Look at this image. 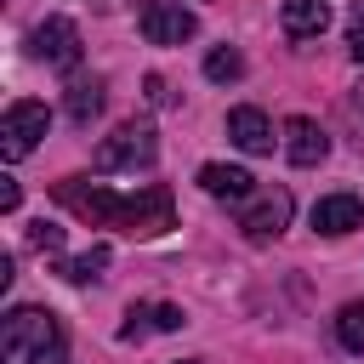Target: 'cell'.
Listing matches in <instances>:
<instances>
[{
  "label": "cell",
  "mask_w": 364,
  "mask_h": 364,
  "mask_svg": "<svg viewBox=\"0 0 364 364\" xmlns=\"http://www.w3.org/2000/svg\"><path fill=\"white\" fill-rule=\"evenodd\" d=\"M68 341L51 307H11L0 324V364H63Z\"/></svg>",
  "instance_id": "6da1fadb"
},
{
  "label": "cell",
  "mask_w": 364,
  "mask_h": 364,
  "mask_svg": "<svg viewBox=\"0 0 364 364\" xmlns=\"http://www.w3.org/2000/svg\"><path fill=\"white\" fill-rule=\"evenodd\" d=\"M57 199H63L74 216H85L91 228H119V210H125L119 193H108L102 182H85V176H63V182H57Z\"/></svg>",
  "instance_id": "7a4b0ae2"
},
{
  "label": "cell",
  "mask_w": 364,
  "mask_h": 364,
  "mask_svg": "<svg viewBox=\"0 0 364 364\" xmlns=\"http://www.w3.org/2000/svg\"><path fill=\"white\" fill-rule=\"evenodd\" d=\"M51 131V108L46 102H11L6 119H0V154L6 159H23L40 148V136Z\"/></svg>",
  "instance_id": "3957f363"
},
{
  "label": "cell",
  "mask_w": 364,
  "mask_h": 364,
  "mask_svg": "<svg viewBox=\"0 0 364 364\" xmlns=\"http://www.w3.org/2000/svg\"><path fill=\"white\" fill-rule=\"evenodd\" d=\"M119 228L125 233H136V239H159L165 228H176V205H171V188H142V193H131L125 199V210H119Z\"/></svg>",
  "instance_id": "277c9868"
},
{
  "label": "cell",
  "mask_w": 364,
  "mask_h": 364,
  "mask_svg": "<svg viewBox=\"0 0 364 364\" xmlns=\"http://www.w3.org/2000/svg\"><path fill=\"white\" fill-rule=\"evenodd\" d=\"M154 131L148 125H136V119H125L114 136H102V148H97V171H136V165H154Z\"/></svg>",
  "instance_id": "5b68a950"
},
{
  "label": "cell",
  "mask_w": 364,
  "mask_h": 364,
  "mask_svg": "<svg viewBox=\"0 0 364 364\" xmlns=\"http://www.w3.org/2000/svg\"><path fill=\"white\" fill-rule=\"evenodd\" d=\"M136 23H142V40L148 46H182V40L199 34V17L182 11V0H148Z\"/></svg>",
  "instance_id": "8992f818"
},
{
  "label": "cell",
  "mask_w": 364,
  "mask_h": 364,
  "mask_svg": "<svg viewBox=\"0 0 364 364\" xmlns=\"http://www.w3.org/2000/svg\"><path fill=\"white\" fill-rule=\"evenodd\" d=\"M34 57L40 63H51V68H80V28L68 23V17H46L40 28H34Z\"/></svg>",
  "instance_id": "52a82bcc"
},
{
  "label": "cell",
  "mask_w": 364,
  "mask_h": 364,
  "mask_svg": "<svg viewBox=\"0 0 364 364\" xmlns=\"http://www.w3.org/2000/svg\"><path fill=\"white\" fill-rule=\"evenodd\" d=\"M290 210H296V205H290V193H284V188H273V193H262V199L239 216V228H245L250 239H279V233L290 228Z\"/></svg>",
  "instance_id": "ba28073f"
},
{
  "label": "cell",
  "mask_w": 364,
  "mask_h": 364,
  "mask_svg": "<svg viewBox=\"0 0 364 364\" xmlns=\"http://www.w3.org/2000/svg\"><path fill=\"white\" fill-rule=\"evenodd\" d=\"M284 154H290V165H318L324 154H330V136L318 131V119H307V114H296V119H284Z\"/></svg>",
  "instance_id": "9c48e42d"
},
{
  "label": "cell",
  "mask_w": 364,
  "mask_h": 364,
  "mask_svg": "<svg viewBox=\"0 0 364 364\" xmlns=\"http://www.w3.org/2000/svg\"><path fill=\"white\" fill-rule=\"evenodd\" d=\"M313 228L318 233H353V228H364V199L358 193H324L313 205Z\"/></svg>",
  "instance_id": "30bf717a"
},
{
  "label": "cell",
  "mask_w": 364,
  "mask_h": 364,
  "mask_svg": "<svg viewBox=\"0 0 364 364\" xmlns=\"http://www.w3.org/2000/svg\"><path fill=\"white\" fill-rule=\"evenodd\" d=\"M228 136L245 148V154H273V125L262 108H233L228 114Z\"/></svg>",
  "instance_id": "8fae6325"
},
{
  "label": "cell",
  "mask_w": 364,
  "mask_h": 364,
  "mask_svg": "<svg viewBox=\"0 0 364 364\" xmlns=\"http://www.w3.org/2000/svg\"><path fill=\"white\" fill-rule=\"evenodd\" d=\"M279 23H284L290 40H313V34L330 28V6L324 0H284L279 6Z\"/></svg>",
  "instance_id": "7c38bea8"
},
{
  "label": "cell",
  "mask_w": 364,
  "mask_h": 364,
  "mask_svg": "<svg viewBox=\"0 0 364 364\" xmlns=\"http://www.w3.org/2000/svg\"><path fill=\"white\" fill-rule=\"evenodd\" d=\"M250 171H239V165H199V188L210 193V199H250Z\"/></svg>",
  "instance_id": "4fadbf2b"
},
{
  "label": "cell",
  "mask_w": 364,
  "mask_h": 364,
  "mask_svg": "<svg viewBox=\"0 0 364 364\" xmlns=\"http://www.w3.org/2000/svg\"><path fill=\"white\" fill-rule=\"evenodd\" d=\"M108 245H91V250H80L74 262H63V279L68 284H91V279H102V267H108Z\"/></svg>",
  "instance_id": "5bb4252c"
},
{
  "label": "cell",
  "mask_w": 364,
  "mask_h": 364,
  "mask_svg": "<svg viewBox=\"0 0 364 364\" xmlns=\"http://www.w3.org/2000/svg\"><path fill=\"white\" fill-rule=\"evenodd\" d=\"M97 108H102V85H97V80H74V85H68V119H74V125H91Z\"/></svg>",
  "instance_id": "9a60e30c"
},
{
  "label": "cell",
  "mask_w": 364,
  "mask_h": 364,
  "mask_svg": "<svg viewBox=\"0 0 364 364\" xmlns=\"http://www.w3.org/2000/svg\"><path fill=\"white\" fill-rule=\"evenodd\" d=\"M336 341H341L347 353H364V301H347V307L336 313Z\"/></svg>",
  "instance_id": "2e32d148"
},
{
  "label": "cell",
  "mask_w": 364,
  "mask_h": 364,
  "mask_svg": "<svg viewBox=\"0 0 364 364\" xmlns=\"http://www.w3.org/2000/svg\"><path fill=\"white\" fill-rule=\"evenodd\" d=\"M205 74H210L216 85H222V80H239V74H245V57H239L233 46H222V51H210V57H205Z\"/></svg>",
  "instance_id": "e0dca14e"
},
{
  "label": "cell",
  "mask_w": 364,
  "mask_h": 364,
  "mask_svg": "<svg viewBox=\"0 0 364 364\" xmlns=\"http://www.w3.org/2000/svg\"><path fill=\"white\" fill-rule=\"evenodd\" d=\"M28 245H34V250H46V256H57V250H63V228L40 216V222L28 228Z\"/></svg>",
  "instance_id": "ac0fdd59"
},
{
  "label": "cell",
  "mask_w": 364,
  "mask_h": 364,
  "mask_svg": "<svg viewBox=\"0 0 364 364\" xmlns=\"http://www.w3.org/2000/svg\"><path fill=\"white\" fill-rule=\"evenodd\" d=\"M188 318H182V307H171V301H159L154 307V330H182Z\"/></svg>",
  "instance_id": "d6986e66"
},
{
  "label": "cell",
  "mask_w": 364,
  "mask_h": 364,
  "mask_svg": "<svg viewBox=\"0 0 364 364\" xmlns=\"http://www.w3.org/2000/svg\"><path fill=\"white\" fill-rule=\"evenodd\" d=\"M347 51H353V63H364V11L347 23Z\"/></svg>",
  "instance_id": "ffe728a7"
},
{
  "label": "cell",
  "mask_w": 364,
  "mask_h": 364,
  "mask_svg": "<svg viewBox=\"0 0 364 364\" xmlns=\"http://www.w3.org/2000/svg\"><path fill=\"white\" fill-rule=\"evenodd\" d=\"M17 199H23V193H17V182H11V176H0V210H17Z\"/></svg>",
  "instance_id": "44dd1931"
},
{
  "label": "cell",
  "mask_w": 364,
  "mask_h": 364,
  "mask_svg": "<svg viewBox=\"0 0 364 364\" xmlns=\"http://www.w3.org/2000/svg\"><path fill=\"white\" fill-rule=\"evenodd\" d=\"M176 364H199V358H176Z\"/></svg>",
  "instance_id": "7402d4cb"
}]
</instances>
